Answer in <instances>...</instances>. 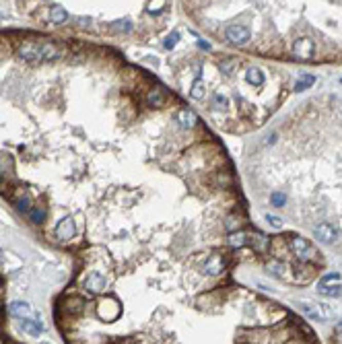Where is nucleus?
Segmentation results:
<instances>
[{
	"instance_id": "f257e3e1",
	"label": "nucleus",
	"mask_w": 342,
	"mask_h": 344,
	"mask_svg": "<svg viewBox=\"0 0 342 344\" xmlns=\"http://www.w3.org/2000/svg\"><path fill=\"white\" fill-rule=\"evenodd\" d=\"M245 176L272 213L309 231L332 225L342 235V105H301L250 148Z\"/></svg>"
},
{
	"instance_id": "f03ea898",
	"label": "nucleus",
	"mask_w": 342,
	"mask_h": 344,
	"mask_svg": "<svg viewBox=\"0 0 342 344\" xmlns=\"http://www.w3.org/2000/svg\"><path fill=\"white\" fill-rule=\"evenodd\" d=\"M74 233H77V225H74V219H72V217H64V219L56 225V231H54V235H56L58 241H70V239L74 237Z\"/></svg>"
},
{
	"instance_id": "7ed1b4c3",
	"label": "nucleus",
	"mask_w": 342,
	"mask_h": 344,
	"mask_svg": "<svg viewBox=\"0 0 342 344\" xmlns=\"http://www.w3.org/2000/svg\"><path fill=\"white\" fill-rule=\"evenodd\" d=\"M97 315H99L103 321H113V319L120 315V305H118L113 299H103V301H99V305H97Z\"/></svg>"
},
{
	"instance_id": "20e7f679",
	"label": "nucleus",
	"mask_w": 342,
	"mask_h": 344,
	"mask_svg": "<svg viewBox=\"0 0 342 344\" xmlns=\"http://www.w3.org/2000/svg\"><path fill=\"white\" fill-rule=\"evenodd\" d=\"M107 286V280L101 272H89V276L85 278V289L89 293H103Z\"/></svg>"
},
{
	"instance_id": "39448f33",
	"label": "nucleus",
	"mask_w": 342,
	"mask_h": 344,
	"mask_svg": "<svg viewBox=\"0 0 342 344\" xmlns=\"http://www.w3.org/2000/svg\"><path fill=\"white\" fill-rule=\"evenodd\" d=\"M9 313L15 315V317H19V319H29V317H33V309H31V305L25 303V301H13V303L9 305Z\"/></svg>"
},
{
	"instance_id": "423d86ee",
	"label": "nucleus",
	"mask_w": 342,
	"mask_h": 344,
	"mask_svg": "<svg viewBox=\"0 0 342 344\" xmlns=\"http://www.w3.org/2000/svg\"><path fill=\"white\" fill-rule=\"evenodd\" d=\"M21 330L23 332H27L29 336H40L42 332H44V323H42V319L40 317H35V319H23L21 321Z\"/></svg>"
},
{
	"instance_id": "0eeeda50",
	"label": "nucleus",
	"mask_w": 342,
	"mask_h": 344,
	"mask_svg": "<svg viewBox=\"0 0 342 344\" xmlns=\"http://www.w3.org/2000/svg\"><path fill=\"white\" fill-rule=\"evenodd\" d=\"M50 21H52L54 25H62V23L68 21V13H66L62 7H52V9H50Z\"/></svg>"
},
{
	"instance_id": "6e6552de",
	"label": "nucleus",
	"mask_w": 342,
	"mask_h": 344,
	"mask_svg": "<svg viewBox=\"0 0 342 344\" xmlns=\"http://www.w3.org/2000/svg\"><path fill=\"white\" fill-rule=\"evenodd\" d=\"M27 215H29L31 223H35V225H40V223H44V221H46V208H44V206H40V204H33V206H31V211H29Z\"/></svg>"
},
{
	"instance_id": "1a4fd4ad",
	"label": "nucleus",
	"mask_w": 342,
	"mask_h": 344,
	"mask_svg": "<svg viewBox=\"0 0 342 344\" xmlns=\"http://www.w3.org/2000/svg\"><path fill=\"white\" fill-rule=\"evenodd\" d=\"M15 206H17V211H21V213H29L31 211V206H33V202H31V198H29V194H21L17 200H15Z\"/></svg>"
},
{
	"instance_id": "9d476101",
	"label": "nucleus",
	"mask_w": 342,
	"mask_h": 344,
	"mask_svg": "<svg viewBox=\"0 0 342 344\" xmlns=\"http://www.w3.org/2000/svg\"><path fill=\"white\" fill-rule=\"evenodd\" d=\"M317 293L326 295V297H340L342 295V286L340 284H334V286H317Z\"/></svg>"
},
{
	"instance_id": "9b49d317",
	"label": "nucleus",
	"mask_w": 342,
	"mask_h": 344,
	"mask_svg": "<svg viewBox=\"0 0 342 344\" xmlns=\"http://www.w3.org/2000/svg\"><path fill=\"white\" fill-rule=\"evenodd\" d=\"M342 276L338 274V272H332V274H326V276H321L319 278V286H324V284H328V282H338Z\"/></svg>"
},
{
	"instance_id": "f8f14e48",
	"label": "nucleus",
	"mask_w": 342,
	"mask_h": 344,
	"mask_svg": "<svg viewBox=\"0 0 342 344\" xmlns=\"http://www.w3.org/2000/svg\"><path fill=\"white\" fill-rule=\"evenodd\" d=\"M332 344H342V336H334V338H332Z\"/></svg>"
},
{
	"instance_id": "ddd939ff",
	"label": "nucleus",
	"mask_w": 342,
	"mask_h": 344,
	"mask_svg": "<svg viewBox=\"0 0 342 344\" xmlns=\"http://www.w3.org/2000/svg\"><path fill=\"white\" fill-rule=\"evenodd\" d=\"M3 256H5V254H3V250H0V260H3Z\"/></svg>"
},
{
	"instance_id": "4468645a",
	"label": "nucleus",
	"mask_w": 342,
	"mask_h": 344,
	"mask_svg": "<svg viewBox=\"0 0 342 344\" xmlns=\"http://www.w3.org/2000/svg\"><path fill=\"white\" fill-rule=\"evenodd\" d=\"M7 344H13V342H7Z\"/></svg>"
}]
</instances>
